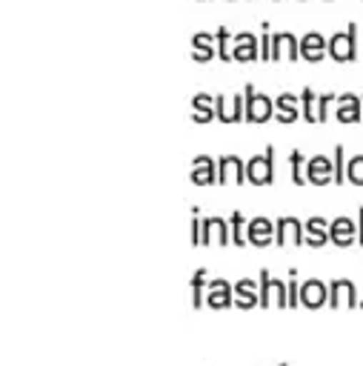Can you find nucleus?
Returning <instances> with one entry per match:
<instances>
[{"mask_svg": "<svg viewBox=\"0 0 363 366\" xmlns=\"http://www.w3.org/2000/svg\"><path fill=\"white\" fill-rule=\"evenodd\" d=\"M329 57L334 63H352L357 57V23L352 20L346 31H334L329 37Z\"/></svg>", "mask_w": 363, "mask_h": 366, "instance_id": "obj_1", "label": "nucleus"}, {"mask_svg": "<svg viewBox=\"0 0 363 366\" xmlns=\"http://www.w3.org/2000/svg\"><path fill=\"white\" fill-rule=\"evenodd\" d=\"M246 180L252 186H269L274 180V146L269 143L263 154H254L246 160Z\"/></svg>", "mask_w": 363, "mask_h": 366, "instance_id": "obj_2", "label": "nucleus"}, {"mask_svg": "<svg viewBox=\"0 0 363 366\" xmlns=\"http://www.w3.org/2000/svg\"><path fill=\"white\" fill-rule=\"evenodd\" d=\"M243 94H246V123H266L274 117V100L269 94L257 92L252 83H246Z\"/></svg>", "mask_w": 363, "mask_h": 366, "instance_id": "obj_3", "label": "nucleus"}, {"mask_svg": "<svg viewBox=\"0 0 363 366\" xmlns=\"http://www.w3.org/2000/svg\"><path fill=\"white\" fill-rule=\"evenodd\" d=\"M260 306L269 309V306H280V309H289V286H283L280 280L269 277V269H260Z\"/></svg>", "mask_w": 363, "mask_h": 366, "instance_id": "obj_4", "label": "nucleus"}, {"mask_svg": "<svg viewBox=\"0 0 363 366\" xmlns=\"http://www.w3.org/2000/svg\"><path fill=\"white\" fill-rule=\"evenodd\" d=\"M274 243L277 246H303L306 243V232H303V223L297 220V217H289V214H283V217H277L274 220Z\"/></svg>", "mask_w": 363, "mask_h": 366, "instance_id": "obj_5", "label": "nucleus"}, {"mask_svg": "<svg viewBox=\"0 0 363 366\" xmlns=\"http://www.w3.org/2000/svg\"><path fill=\"white\" fill-rule=\"evenodd\" d=\"M217 183H220V186H226V183L243 186V183H246V160L237 157V154H223V157H217Z\"/></svg>", "mask_w": 363, "mask_h": 366, "instance_id": "obj_6", "label": "nucleus"}, {"mask_svg": "<svg viewBox=\"0 0 363 366\" xmlns=\"http://www.w3.org/2000/svg\"><path fill=\"white\" fill-rule=\"evenodd\" d=\"M232 243V226L223 217H203L200 246H226Z\"/></svg>", "mask_w": 363, "mask_h": 366, "instance_id": "obj_7", "label": "nucleus"}, {"mask_svg": "<svg viewBox=\"0 0 363 366\" xmlns=\"http://www.w3.org/2000/svg\"><path fill=\"white\" fill-rule=\"evenodd\" d=\"M232 57H234V63L260 60V40H257L252 31H237V34H232Z\"/></svg>", "mask_w": 363, "mask_h": 366, "instance_id": "obj_8", "label": "nucleus"}, {"mask_svg": "<svg viewBox=\"0 0 363 366\" xmlns=\"http://www.w3.org/2000/svg\"><path fill=\"white\" fill-rule=\"evenodd\" d=\"M206 306L212 309H232L234 306V283L217 277L206 283Z\"/></svg>", "mask_w": 363, "mask_h": 366, "instance_id": "obj_9", "label": "nucleus"}, {"mask_svg": "<svg viewBox=\"0 0 363 366\" xmlns=\"http://www.w3.org/2000/svg\"><path fill=\"white\" fill-rule=\"evenodd\" d=\"M329 306L332 309H357L360 300H357V289L352 280H332L329 283Z\"/></svg>", "mask_w": 363, "mask_h": 366, "instance_id": "obj_10", "label": "nucleus"}, {"mask_svg": "<svg viewBox=\"0 0 363 366\" xmlns=\"http://www.w3.org/2000/svg\"><path fill=\"white\" fill-rule=\"evenodd\" d=\"M283 49L289 51V60H297L300 57V37H294L292 31H272L269 37V60H280Z\"/></svg>", "mask_w": 363, "mask_h": 366, "instance_id": "obj_11", "label": "nucleus"}, {"mask_svg": "<svg viewBox=\"0 0 363 366\" xmlns=\"http://www.w3.org/2000/svg\"><path fill=\"white\" fill-rule=\"evenodd\" d=\"M323 57H329V40L320 31H306L300 37V60L306 63H320Z\"/></svg>", "mask_w": 363, "mask_h": 366, "instance_id": "obj_12", "label": "nucleus"}, {"mask_svg": "<svg viewBox=\"0 0 363 366\" xmlns=\"http://www.w3.org/2000/svg\"><path fill=\"white\" fill-rule=\"evenodd\" d=\"M214 112L220 123H240L246 117V94H234L232 103H226L223 94H214Z\"/></svg>", "mask_w": 363, "mask_h": 366, "instance_id": "obj_13", "label": "nucleus"}, {"mask_svg": "<svg viewBox=\"0 0 363 366\" xmlns=\"http://www.w3.org/2000/svg\"><path fill=\"white\" fill-rule=\"evenodd\" d=\"M306 180L314 186H329L334 183V163L323 154H314L306 160Z\"/></svg>", "mask_w": 363, "mask_h": 366, "instance_id": "obj_14", "label": "nucleus"}, {"mask_svg": "<svg viewBox=\"0 0 363 366\" xmlns=\"http://www.w3.org/2000/svg\"><path fill=\"white\" fill-rule=\"evenodd\" d=\"M329 240H332L337 249L352 246V243L357 240V223H354L352 217H346V214L334 217V220L329 223Z\"/></svg>", "mask_w": 363, "mask_h": 366, "instance_id": "obj_15", "label": "nucleus"}, {"mask_svg": "<svg viewBox=\"0 0 363 366\" xmlns=\"http://www.w3.org/2000/svg\"><path fill=\"white\" fill-rule=\"evenodd\" d=\"M189 180H192L194 186H212V183H217V160L209 157V154H197V157L192 160Z\"/></svg>", "mask_w": 363, "mask_h": 366, "instance_id": "obj_16", "label": "nucleus"}, {"mask_svg": "<svg viewBox=\"0 0 363 366\" xmlns=\"http://www.w3.org/2000/svg\"><path fill=\"white\" fill-rule=\"evenodd\" d=\"M363 117V97L354 92H340L337 94V120L340 123H360Z\"/></svg>", "mask_w": 363, "mask_h": 366, "instance_id": "obj_17", "label": "nucleus"}, {"mask_svg": "<svg viewBox=\"0 0 363 366\" xmlns=\"http://www.w3.org/2000/svg\"><path fill=\"white\" fill-rule=\"evenodd\" d=\"M234 306H237L240 312H249V309L260 306V280H257V283L249 280V277L237 280V283H234Z\"/></svg>", "mask_w": 363, "mask_h": 366, "instance_id": "obj_18", "label": "nucleus"}, {"mask_svg": "<svg viewBox=\"0 0 363 366\" xmlns=\"http://www.w3.org/2000/svg\"><path fill=\"white\" fill-rule=\"evenodd\" d=\"M300 306H306V309L329 306V286L323 280H306V283H300Z\"/></svg>", "mask_w": 363, "mask_h": 366, "instance_id": "obj_19", "label": "nucleus"}, {"mask_svg": "<svg viewBox=\"0 0 363 366\" xmlns=\"http://www.w3.org/2000/svg\"><path fill=\"white\" fill-rule=\"evenodd\" d=\"M297 117H300V97H294L292 92H280L274 97V120L283 123V126H289Z\"/></svg>", "mask_w": 363, "mask_h": 366, "instance_id": "obj_20", "label": "nucleus"}, {"mask_svg": "<svg viewBox=\"0 0 363 366\" xmlns=\"http://www.w3.org/2000/svg\"><path fill=\"white\" fill-rule=\"evenodd\" d=\"M214 54H217L214 34H209V31H194V34H192V60H194V63H209Z\"/></svg>", "mask_w": 363, "mask_h": 366, "instance_id": "obj_21", "label": "nucleus"}, {"mask_svg": "<svg viewBox=\"0 0 363 366\" xmlns=\"http://www.w3.org/2000/svg\"><path fill=\"white\" fill-rule=\"evenodd\" d=\"M249 243L252 246H269L274 243V220L269 217H252L249 220Z\"/></svg>", "mask_w": 363, "mask_h": 366, "instance_id": "obj_22", "label": "nucleus"}, {"mask_svg": "<svg viewBox=\"0 0 363 366\" xmlns=\"http://www.w3.org/2000/svg\"><path fill=\"white\" fill-rule=\"evenodd\" d=\"M194 123H200V126H206V123H212V120H217V112H214V97L212 94H206V92H200V94H194L192 97V114H189Z\"/></svg>", "mask_w": 363, "mask_h": 366, "instance_id": "obj_23", "label": "nucleus"}, {"mask_svg": "<svg viewBox=\"0 0 363 366\" xmlns=\"http://www.w3.org/2000/svg\"><path fill=\"white\" fill-rule=\"evenodd\" d=\"M303 232H306V246H312V249H320V246L332 243L329 240V223L323 217H317V214L303 223Z\"/></svg>", "mask_w": 363, "mask_h": 366, "instance_id": "obj_24", "label": "nucleus"}, {"mask_svg": "<svg viewBox=\"0 0 363 366\" xmlns=\"http://www.w3.org/2000/svg\"><path fill=\"white\" fill-rule=\"evenodd\" d=\"M229 226H232V243L234 246H246L249 243V223H246V217L240 212H232Z\"/></svg>", "mask_w": 363, "mask_h": 366, "instance_id": "obj_25", "label": "nucleus"}, {"mask_svg": "<svg viewBox=\"0 0 363 366\" xmlns=\"http://www.w3.org/2000/svg\"><path fill=\"white\" fill-rule=\"evenodd\" d=\"M289 169H292V183H294V186L309 183V180H306V163H303V152H300V149H292V152H289Z\"/></svg>", "mask_w": 363, "mask_h": 366, "instance_id": "obj_26", "label": "nucleus"}, {"mask_svg": "<svg viewBox=\"0 0 363 366\" xmlns=\"http://www.w3.org/2000/svg\"><path fill=\"white\" fill-rule=\"evenodd\" d=\"M206 303V269H197L192 274V309H200Z\"/></svg>", "mask_w": 363, "mask_h": 366, "instance_id": "obj_27", "label": "nucleus"}, {"mask_svg": "<svg viewBox=\"0 0 363 366\" xmlns=\"http://www.w3.org/2000/svg\"><path fill=\"white\" fill-rule=\"evenodd\" d=\"M214 43H217V57L223 60V63H232L234 57H232V31L226 29V26H220L217 31H214Z\"/></svg>", "mask_w": 363, "mask_h": 366, "instance_id": "obj_28", "label": "nucleus"}, {"mask_svg": "<svg viewBox=\"0 0 363 366\" xmlns=\"http://www.w3.org/2000/svg\"><path fill=\"white\" fill-rule=\"evenodd\" d=\"M300 117L306 123H317V112H314V89H303L300 92Z\"/></svg>", "mask_w": 363, "mask_h": 366, "instance_id": "obj_29", "label": "nucleus"}, {"mask_svg": "<svg viewBox=\"0 0 363 366\" xmlns=\"http://www.w3.org/2000/svg\"><path fill=\"white\" fill-rule=\"evenodd\" d=\"M332 163H334V183H346V149L337 143L332 152Z\"/></svg>", "mask_w": 363, "mask_h": 366, "instance_id": "obj_30", "label": "nucleus"}, {"mask_svg": "<svg viewBox=\"0 0 363 366\" xmlns=\"http://www.w3.org/2000/svg\"><path fill=\"white\" fill-rule=\"evenodd\" d=\"M346 180L354 183V186H363V154L349 157V163H346Z\"/></svg>", "mask_w": 363, "mask_h": 366, "instance_id": "obj_31", "label": "nucleus"}, {"mask_svg": "<svg viewBox=\"0 0 363 366\" xmlns=\"http://www.w3.org/2000/svg\"><path fill=\"white\" fill-rule=\"evenodd\" d=\"M189 217H192V234H189V243H192V246H200V232H203L200 209H197V206H192V209H189Z\"/></svg>", "mask_w": 363, "mask_h": 366, "instance_id": "obj_32", "label": "nucleus"}, {"mask_svg": "<svg viewBox=\"0 0 363 366\" xmlns=\"http://www.w3.org/2000/svg\"><path fill=\"white\" fill-rule=\"evenodd\" d=\"M337 100V92H329V94H320L317 97V123H326L329 120V103Z\"/></svg>", "mask_w": 363, "mask_h": 366, "instance_id": "obj_33", "label": "nucleus"}, {"mask_svg": "<svg viewBox=\"0 0 363 366\" xmlns=\"http://www.w3.org/2000/svg\"><path fill=\"white\" fill-rule=\"evenodd\" d=\"M289 306H300V283H297V269H289Z\"/></svg>", "mask_w": 363, "mask_h": 366, "instance_id": "obj_34", "label": "nucleus"}, {"mask_svg": "<svg viewBox=\"0 0 363 366\" xmlns=\"http://www.w3.org/2000/svg\"><path fill=\"white\" fill-rule=\"evenodd\" d=\"M357 240H360V246H363V206L357 209Z\"/></svg>", "mask_w": 363, "mask_h": 366, "instance_id": "obj_35", "label": "nucleus"}, {"mask_svg": "<svg viewBox=\"0 0 363 366\" xmlns=\"http://www.w3.org/2000/svg\"><path fill=\"white\" fill-rule=\"evenodd\" d=\"M280 366H289V363H280Z\"/></svg>", "mask_w": 363, "mask_h": 366, "instance_id": "obj_36", "label": "nucleus"}, {"mask_svg": "<svg viewBox=\"0 0 363 366\" xmlns=\"http://www.w3.org/2000/svg\"><path fill=\"white\" fill-rule=\"evenodd\" d=\"M360 97H363V92H360Z\"/></svg>", "mask_w": 363, "mask_h": 366, "instance_id": "obj_37", "label": "nucleus"}]
</instances>
